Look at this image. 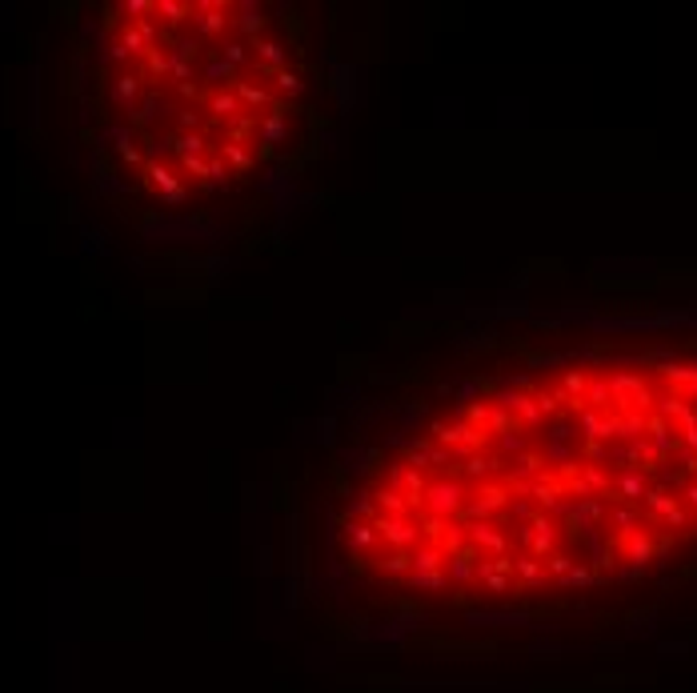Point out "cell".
<instances>
[{
    "instance_id": "obj_1",
    "label": "cell",
    "mask_w": 697,
    "mask_h": 693,
    "mask_svg": "<svg viewBox=\"0 0 697 693\" xmlns=\"http://www.w3.org/2000/svg\"><path fill=\"white\" fill-rule=\"evenodd\" d=\"M697 533V365L561 369L465 393L373 457L341 541L365 577L509 597L641 573Z\"/></svg>"
},
{
    "instance_id": "obj_2",
    "label": "cell",
    "mask_w": 697,
    "mask_h": 693,
    "mask_svg": "<svg viewBox=\"0 0 697 693\" xmlns=\"http://www.w3.org/2000/svg\"><path fill=\"white\" fill-rule=\"evenodd\" d=\"M104 60L121 65L113 141L172 204L269 168L301 121L304 53L285 16L245 0H136Z\"/></svg>"
}]
</instances>
